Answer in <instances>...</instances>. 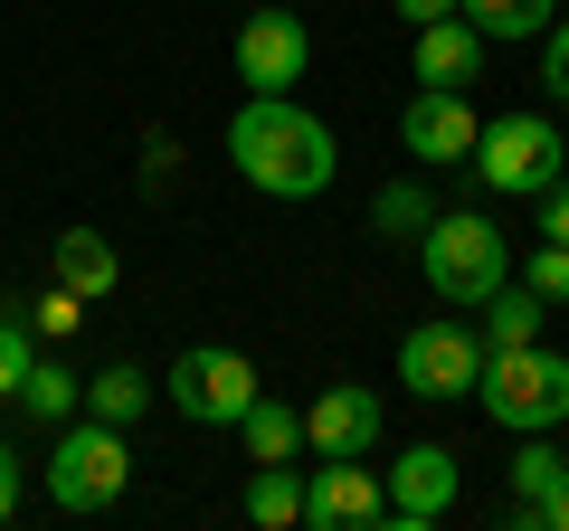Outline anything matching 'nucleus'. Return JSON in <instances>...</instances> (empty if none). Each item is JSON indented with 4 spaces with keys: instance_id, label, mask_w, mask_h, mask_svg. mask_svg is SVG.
Segmentation results:
<instances>
[{
    "instance_id": "nucleus-1",
    "label": "nucleus",
    "mask_w": 569,
    "mask_h": 531,
    "mask_svg": "<svg viewBox=\"0 0 569 531\" xmlns=\"http://www.w3.org/2000/svg\"><path fill=\"white\" fill-rule=\"evenodd\" d=\"M228 162H238V181L266 190V200H323L332 171H342V152H332V123L305 114L295 96H247L238 114H228Z\"/></svg>"
},
{
    "instance_id": "nucleus-2",
    "label": "nucleus",
    "mask_w": 569,
    "mask_h": 531,
    "mask_svg": "<svg viewBox=\"0 0 569 531\" xmlns=\"http://www.w3.org/2000/svg\"><path fill=\"white\" fill-rule=\"evenodd\" d=\"M475 409L493 418L503 437H541L569 418V351H485V380H475Z\"/></svg>"
},
{
    "instance_id": "nucleus-3",
    "label": "nucleus",
    "mask_w": 569,
    "mask_h": 531,
    "mask_svg": "<svg viewBox=\"0 0 569 531\" xmlns=\"http://www.w3.org/2000/svg\"><path fill=\"white\" fill-rule=\"evenodd\" d=\"M418 275L447 294V304H485V294L512 275V238L485 219V209H437L427 238H418Z\"/></svg>"
},
{
    "instance_id": "nucleus-4",
    "label": "nucleus",
    "mask_w": 569,
    "mask_h": 531,
    "mask_svg": "<svg viewBox=\"0 0 569 531\" xmlns=\"http://www.w3.org/2000/svg\"><path fill=\"white\" fill-rule=\"evenodd\" d=\"M466 171L493 190V200H541V190L569 171V143H560V123H550V114H503V123L475 133V162Z\"/></svg>"
},
{
    "instance_id": "nucleus-5",
    "label": "nucleus",
    "mask_w": 569,
    "mask_h": 531,
    "mask_svg": "<svg viewBox=\"0 0 569 531\" xmlns=\"http://www.w3.org/2000/svg\"><path fill=\"white\" fill-rule=\"evenodd\" d=\"M123 484H133V447H123V428H104V418L58 428V455H48V503H58V512H114Z\"/></svg>"
},
{
    "instance_id": "nucleus-6",
    "label": "nucleus",
    "mask_w": 569,
    "mask_h": 531,
    "mask_svg": "<svg viewBox=\"0 0 569 531\" xmlns=\"http://www.w3.org/2000/svg\"><path fill=\"white\" fill-rule=\"evenodd\" d=\"M162 399H171L181 418H200V428H238V418L257 409V361H247V351H228V342H200V351H181V361H171Z\"/></svg>"
},
{
    "instance_id": "nucleus-7",
    "label": "nucleus",
    "mask_w": 569,
    "mask_h": 531,
    "mask_svg": "<svg viewBox=\"0 0 569 531\" xmlns=\"http://www.w3.org/2000/svg\"><path fill=\"white\" fill-rule=\"evenodd\" d=\"M475 380H485V342H475L466 323H418L399 342V389H408V399H427V409L475 399Z\"/></svg>"
},
{
    "instance_id": "nucleus-8",
    "label": "nucleus",
    "mask_w": 569,
    "mask_h": 531,
    "mask_svg": "<svg viewBox=\"0 0 569 531\" xmlns=\"http://www.w3.org/2000/svg\"><path fill=\"white\" fill-rule=\"evenodd\" d=\"M305 67H313V29L295 20V0L247 10V20H238V86H247V96H284V86H305Z\"/></svg>"
},
{
    "instance_id": "nucleus-9",
    "label": "nucleus",
    "mask_w": 569,
    "mask_h": 531,
    "mask_svg": "<svg viewBox=\"0 0 569 531\" xmlns=\"http://www.w3.org/2000/svg\"><path fill=\"white\" fill-rule=\"evenodd\" d=\"M475 104H466V86H418L408 96V114H399V143H408V162H475Z\"/></svg>"
},
{
    "instance_id": "nucleus-10",
    "label": "nucleus",
    "mask_w": 569,
    "mask_h": 531,
    "mask_svg": "<svg viewBox=\"0 0 569 531\" xmlns=\"http://www.w3.org/2000/svg\"><path fill=\"white\" fill-rule=\"evenodd\" d=\"M305 522L313 531H361V522H389V493L361 455H323L305 474Z\"/></svg>"
},
{
    "instance_id": "nucleus-11",
    "label": "nucleus",
    "mask_w": 569,
    "mask_h": 531,
    "mask_svg": "<svg viewBox=\"0 0 569 531\" xmlns=\"http://www.w3.org/2000/svg\"><path fill=\"white\" fill-rule=\"evenodd\" d=\"M447 503H456V455L447 447H408L399 465H389V522L399 531H427Z\"/></svg>"
},
{
    "instance_id": "nucleus-12",
    "label": "nucleus",
    "mask_w": 569,
    "mask_h": 531,
    "mask_svg": "<svg viewBox=\"0 0 569 531\" xmlns=\"http://www.w3.org/2000/svg\"><path fill=\"white\" fill-rule=\"evenodd\" d=\"M305 447L313 455H370V447H380V399H370L361 380L323 389V399L305 409Z\"/></svg>"
},
{
    "instance_id": "nucleus-13",
    "label": "nucleus",
    "mask_w": 569,
    "mask_h": 531,
    "mask_svg": "<svg viewBox=\"0 0 569 531\" xmlns=\"http://www.w3.org/2000/svg\"><path fill=\"white\" fill-rule=\"evenodd\" d=\"M485 29L456 10V20H427L418 29V86H475V67H485Z\"/></svg>"
},
{
    "instance_id": "nucleus-14",
    "label": "nucleus",
    "mask_w": 569,
    "mask_h": 531,
    "mask_svg": "<svg viewBox=\"0 0 569 531\" xmlns=\"http://www.w3.org/2000/svg\"><path fill=\"white\" fill-rule=\"evenodd\" d=\"M114 238H104V228H58V285L67 294H86V304H96V294H114Z\"/></svg>"
},
{
    "instance_id": "nucleus-15",
    "label": "nucleus",
    "mask_w": 569,
    "mask_h": 531,
    "mask_svg": "<svg viewBox=\"0 0 569 531\" xmlns=\"http://www.w3.org/2000/svg\"><path fill=\"white\" fill-rule=\"evenodd\" d=\"M238 437H247V465H295L305 455V409H284V399L257 389V409L238 418Z\"/></svg>"
},
{
    "instance_id": "nucleus-16",
    "label": "nucleus",
    "mask_w": 569,
    "mask_h": 531,
    "mask_svg": "<svg viewBox=\"0 0 569 531\" xmlns=\"http://www.w3.org/2000/svg\"><path fill=\"white\" fill-rule=\"evenodd\" d=\"M152 399H162V380H152V370H133V361H114V370H96V380H86V418H104V428H133Z\"/></svg>"
},
{
    "instance_id": "nucleus-17",
    "label": "nucleus",
    "mask_w": 569,
    "mask_h": 531,
    "mask_svg": "<svg viewBox=\"0 0 569 531\" xmlns=\"http://www.w3.org/2000/svg\"><path fill=\"white\" fill-rule=\"evenodd\" d=\"M475 313H485V351H522V342H541V294L512 285V275H503V285H493Z\"/></svg>"
},
{
    "instance_id": "nucleus-18",
    "label": "nucleus",
    "mask_w": 569,
    "mask_h": 531,
    "mask_svg": "<svg viewBox=\"0 0 569 531\" xmlns=\"http://www.w3.org/2000/svg\"><path fill=\"white\" fill-rule=\"evenodd\" d=\"M238 503H247L257 531H295V522H305V474H295V465H257Z\"/></svg>"
},
{
    "instance_id": "nucleus-19",
    "label": "nucleus",
    "mask_w": 569,
    "mask_h": 531,
    "mask_svg": "<svg viewBox=\"0 0 569 531\" xmlns=\"http://www.w3.org/2000/svg\"><path fill=\"white\" fill-rule=\"evenodd\" d=\"M20 409L29 418H48V428H67V418L86 409V380L67 361H29V380H20Z\"/></svg>"
},
{
    "instance_id": "nucleus-20",
    "label": "nucleus",
    "mask_w": 569,
    "mask_h": 531,
    "mask_svg": "<svg viewBox=\"0 0 569 531\" xmlns=\"http://www.w3.org/2000/svg\"><path fill=\"white\" fill-rule=\"evenodd\" d=\"M466 20L485 29V39H541V29L560 20V0H466Z\"/></svg>"
},
{
    "instance_id": "nucleus-21",
    "label": "nucleus",
    "mask_w": 569,
    "mask_h": 531,
    "mask_svg": "<svg viewBox=\"0 0 569 531\" xmlns=\"http://www.w3.org/2000/svg\"><path fill=\"white\" fill-rule=\"evenodd\" d=\"M560 474H569V455L550 447V428H541V437H522V447H512V512H531L550 484H560Z\"/></svg>"
},
{
    "instance_id": "nucleus-22",
    "label": "nucleus",
    "mask_w": 569,
    "mask_h": 531,
    "mask_svg": "<svg viewBox=\"0 0 569 531\" xmlns=\"http://www.w3.org/2000/svg\"><path fill=\"white\" fill-rule=\"evenodd\" d=\"M427 219H437V200H427L418 181H389L380 200H370V228H380V238H427Z\"/></svg>"
},
{
    "instance_id": "nucleus-23",
    "label": "nucleus",
    "mask_w": 569,
    "mask_h": 531,
    "mask_svg": "<svg viewBox=\"0 0 569 531\" xmlns=\"http://www.w3.org/2000/svg\"><path fill=\"white\" fill-rule=\"evenodd\" d=\"M522 285L541 294V304H569V247H560V238H541V247L522 257Z\"/></svg>"
},
{
    "instance_id": "nucleus-24",
    "label": "nucleus",
    "mask_w": 569,
    "mask_h": 531,
    "mask_svg": "<svg viewBox=\"0 0 569 531\" xmlns=\"http://www.w3.org/2000/svg\"><path fill=\"white\" fill-rule=\"evenodd\" d=\"M29 361H39V351H29V323H20V313H0V399H20Z\"/></svg>"
},
{
    "instance_id": "nucleus-25",
    "label": "nucleus",
    "mask_w": 569,
    "mask_h": 531,
    "mask_svg": "<svg viewBox=\"0 0 569 531\" xmlns=\"http://www.w3.org/2000/svg\"><path fill=\"white\" fill-rule=\"evenodd\" d=\"M541 86H550V96L569 104V10H560V20L541 29Z\"/></svg>"
},
{
    "instance_id": "nucleus-26",
    "label": "nucleus",
    "mask_w": 569,
    "mask_h": 531,
    "mask_svg": "<svg viewBox=\"0 0 569 531\" xmlns=\"http://www.w3.org/2000/svg\"><path fill=\"white\" fill-rule=\"evenodd\" d=\"M29 323H39V332H48V342H67V332H77V323H86V294H67V285H48V304H39V313H29Z\"/></svg>"
},
{
    "instance_id": "nucleus-27",
    "label": "nucleus",
    "mask_w": 569,
    "mask_h": 531,
    "mask_svg": "<svg viewBox=\"0 0 569 531\" xmlns=\"http://www.w3.org/2000/svg\"><path fill=\"white\" fill-rule=\"evenodd\" d=\"M512 522H522V531H569V474H560V484H550L531 512H512Z\"/></svg>"
},
{
    "instance_id": "nucleus-28",
    "label": "nucleus",
    "mask_w": 569,
    "mask_h": 531,
    "mask_svg": "<svg viewBox=\"0 0 569 531\" xmlns=\"http://www.w3.org/2000/svg\"><path fill=\"white\" fill-rule=\"evenodd\" d=\"M20 493H29V455H20V447H0V522L20 512Z\"/></svg>"
},
{
    "instance_id": "nucleus-29",
    "label": "nucleus",
    "mask_w": 569,
    "mask_h": 531,
    "mask_svg": "<svg viewBox=\"0 0 569 531\" xmlns=\"http://www.w3.org/2000/svg\"><path fill=\"white\" fill-rule=\"evenodd\" d=\"M541 238H560V247H569V171L541 190Z\"/></svg>"
},
{
    "instance_id": "nucleus-30",
    "label": "nucleus",
    "mask_w": 569,
    "mask_h": 531,
    "mask_svg": "<svg viewBox=\"0 0 569 531\" xmlns=\"http://www.w3.org/2000/svg\"><path fill=\"white\" fill-rule=\"evenodd\" d=\"M389 10H399L408 29H427V20H456V10H466V0H389Z\"/></svg>"
},
{
    "instance_id": "nucleus-31",
    "label": "nucleus",
    "mask_w": 569,
    "mask_h": 531,
    "mask_svg": "<svg viewBox=\"0 0 569 531\" xmlns=\"http://www.w3.org/2000/svg\"><path fill=\"white\" fill-rule=\"evenodd\" d=\"M295 10H305V0H295Z\"/></svg>"
}]
</instances>
